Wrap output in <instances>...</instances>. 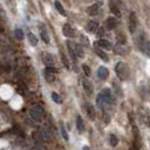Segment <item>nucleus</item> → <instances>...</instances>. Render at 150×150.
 <instances>
[{
	"mask_svg": "<svg viewBox=\"0 0 150 150\" xmlns=\"http://www.w3.org/2000/svg\"><path fill=\"white\" fill-rule=\"evenodd\" d=\"M96 103H97L98 107H100L102 110H105V108H107V106L111 105L112 103H114V98H113L111 89L104 88V89L102 90V91L98 94Z\"/></svg>",
	"mask_w": 150,
	"mask_h": 150,
	"instance_id": "1",
	"label": "nucleus"
},
{
	"mask_svg": "<svg viewBox=\"0 0 150 150\" xmlns=\"http://www.w3.org/2000/svg\"><path fill=\"white\" fill-rule=\"evenodd\" d=\"M115 72H116V76L119 77L120 80H128L130 78V68L124 63V62H119L115 67Z\"/></svg>",
	"mask_w": 150,
	"mask_h": 150,
	"instance_id": "2",
	"label": "nucleus"
},
{
	"mask_svg": "<svg viewBox=\"0 0 150 150\" xmlns=\"http://www.w3.org/2000/svg\"><path fill=\"white\" fill-rule=\"evenodd\" d=\"M110 10L112 11V14L116 17H121V4L120 0H110Z\"/></svg>",
	"mask_w": 150,
	"mask_h": 150,
	"instance_id": "3",
	"label": "nucleus"
},
{
	"mask_svg": "<svg viewBox=\"0 0 150 150\" xmlns=\"http://www.w3.org/2000/svg\"><path fill=\"white\" fill-rule=\"evenodd\" d=\"M137 27H138V18H137L135 13L132 11L129 16V30H130V33L133 34L137 30Z\"/></svg>",
	"mask_w": 150,
	"mask_h": 150,
	"instance_id": "4",
	"label": "nucleus"
},
{
	"mask_svg": "<svg viewBox=\"0 0 150 150\" xmlns=\"http://www.w3.org/2000/svg\"><path fill=\"white\" fill-rule=\"evenodd\" d=\"M30 116L35 121L40 122V121L43 120V117H44V111H43L40 106H36V107H34V108L30 111Z\"/></svg>",
	"mask_w": 150,
	"mask_h": 150,
	"instance_id": "5",
	"label": "nucleus"
},
{
	"mask_svg": "<svg viewBox=\"0 0 150 150\" xmlns=\"http://www.w3.org/2000/svg\"><path fill=\"white\" fill-rule=\"evenodd\" d=\"M120 25V21L116 17H108L105 21V27L107 30H115Z\"/></svg>",
	"mask_w": 150,
	"mask_h": 150,
	"instance_id": "6",
	"label": "nucleus"
},
{
	"mask_svg": "<svg viewBox=\"0 0 150 150\" xmlns=\"http://www.w3.org/2000/svg\"><path fill=\"white\" fill-rule=\"evenodd\" d=\"M62 32H63V35L67 38H75L76 35V30L70 24H64L62 27Z\"/></svg>",
	"mask_w": 150,
	"mask_h": 150,
	"instance_id": "7",
	"label": "nucleus"
},
{
	"mask_svg": "<svg viewBox=\"0 0 150 150\" xmlns=\"http://www.w3.org/2000/svg\"><path fill=\"white\" fill-rule=\"evenodd\" d=\"M96 46L97 47H99V49H102V50H112V44L107 41V40H99V41H97L96 43Z\"/></svg>",
	"mask_w": 150,
	"mask_h": 150,
	"instance_id": "8",
	"label": "nucleus"
},
{
	"mask_svg": "<svg viewBox=\"0 0 150 150\" xmlns=\"http://www.w3.org/2000/svg\"><path fill=\"white\" fill-rule=\"evenodd\" d=\"M83 87L87 95H93V93H94V86H93V83H90L88 79H83Z\"/></svg>",
	"mask_w": 150,
	"mask_h": 150,
	"instance_id": "9",
	"label": "nucleus"
},
{
	"mask_svg": "<svg viewBox=\"0 0 150 150\" xmlns=\"http://www.w3.org/2000/svg\"><path fill=\"white\" fill-rule=\"evenodd\" d=\"M108 75H110V72H108V69H107V68H105V67L98 68L97 76L100 80H106V79L108 78Z\"/></svg>",
	"mask_w": 150,
	"mask_h": 150,
	"instance_id": "10",
	"label": "nucleus"
},
{
	"mask_svg": "<svg viewBox=\"0 0 150 150\" xmlns=\"http://www.w3.org/2000/svg\"><path fill=\"white\" fill-rule=\"evenodd\" d=\"M114 51L116 54L120 55H127V53L129 52V47H127L124 44H117L114 46Z\"/></svg>",
	"mask_w": 150,
	"mask_h": 150,
	"instance_id": "11",
	"label": "nucleus"
},
{
	"mask_svg": "<svg viewBox=\"0 0 150 150\" xmlns=\"http://www.w3.org/2000/svg\"><path fill=\"white\" fill-rule=\"evenodd\" d=\"M87 30L89 32V33H96L97 30L99 28V26H98V23L96 21H90L88 24H87Z\"/></svg>",
	"mask_w": 150,
	"mask_h": 150,
	"instance_id": "12",
	"label": "nucleus"
},
{
	"mask_svg": "<svg viewBox=\"0 0 150 150\" xmlns=\"http://www.w3.org/2000/svg\"><path fill=\"white\" fill-rule=\"evenodd\" d=\"M94 50H95L96 54H97V55L100 58V59H102V60L105 61V62H107V61H108V57H107V54H106V53L104 52L102 49H99V47H97V46H95V49H94Z\"/></svg>",
	"mask_w": 150,
	"mask_h": 150,
	"instance_id": "13",
	"label": "nucleus"
},
{
	"mask_svg": "<svg viewBox=\"0 0 150 150\" xmlns=\"http://www.w3.org/2000/svg\"><path fill=\"white\" fill-rule=\"evenodd\" d=\"M76 125H77V129H78V131H79L80 133H83V131H85V123H83V119H81V116H80V115H78V116H77Z\"/></svg>",
	"mask_w": 150,
	"mask_h": 150,
	"instance_id": "14",
	"label": "nucleus"
},
{
	"mask_svg": "<svg viewBox=\"0 0 150 150\" xmlns=\"http://www.w3.org/2000/svg\"><path fill=\"white\" fill-rule=\"evenodd\" d=\"M99 11V5L98 4H95L93 6H90L88 9H87V13L89 14L90 16H96Z\"/></svg>",
	"mask_w": 150,
	"mask_h": 150,
	"instance_id": "15",
	"label": "nucleus"
},
{
	"mask_svg": "<svg viewBox=\"0 0 150 150\" xmlns=\"http://www.w3.org/2000/svg\"><path fill=\"white\" fill-rule=\"evenodd\" d=\"M67 45H68V50H69V53H70L71 58H72L74 60H76L77 57H76V53H75V43H72V42H67Z\"/></svg>",
	"mask_w": 150,
	"mask_h": 150,
	"instance_id": "16",
	"label": "nucleus"
},
{
	"mask_svg": "<svg viewBox=\"0 0 150 150\" xmlns=\"http://www.w3.org/2000/svg\"><path fill=\"white\" fill-rule=\"evenodd\" d=\"M86 111H87V115L89 116L90 120H94L95 119V110H94V107L89 104H87L86 105Z\"/></svg>",
	"mask_w": 150,
	"mask_h": 150,
	"instance_id": "17",
	"label": "nucleus"
},
{
	"mask_svg": "<svg viewBox=\"0 0 150 150\" xmlns=\"http://www.w3.org/2000/svg\"><path fill=\"white\" fill-rule=\"evenodd\" d=\"M27 38H28L30 43L33 45V46H36V45H38V38H36V35H34L32 32H28V33H27Z\"/></svg>",
	"mask_w": 150,
	"mask_h": 150,
	"instance_id": "18",
	"label": "nucleus"
},
{
	"mask_svg": "<svg viewBox=\"0 0 150 150\" xmlns=\"http://www.w3.org/2000/svg\"><path fill=\"white\" fill-rule=\"evenodd\" d=\"M75 53H76V57L78 58H83V47L81 45L79 44H75Z\"/></svg>",
	"mask_w": 150,
	"mask_h": 150,
	"instance_id": "19",
	"label": "nucleus"
},
{
	"mask_svg": "<svg viewBox=\"0 0 150 150\" xmlns=\"http://www.w3.org/2000/svg\"><path fill=\"white\" fill-rule=\"evenodd\" d=\"M44 61H45V63L47 64V67H52L53 66V58L49 54V53H45L44 54Z\"/></svg>",
	"mask_w": 150,
	"mask_h": 150,
	"instance_id": "20",
	"label": "nucleus"
},
{
	"mask_svg": "<svg viewBox=\"0 0 150 150\" xmlns=\"http://www.w3.org/2000/svg\"><path fill=\"white\" fill-rule=\"evenodd\" d=\"M54 6H55V8H57V10L60 13L62 16H66V10H64V8H63V6L61 5L59 1H55L54 2Z\"/></svg>",
	"mask_w": 150,
	"mask_h": 150,
	"instance_id": "21",
	"label": "nucleus"
},
{
	"mask_svg": "<svg viewBox=\"0 0 150 150\" xmlns=\"http://www.w3.org/2000/svg\"><path fill=\"white\" fill-rule=\"evenodd\" d=\"M110 143H111V146H112V147H116V146H117V143H119V139L116 138V135L115 134L110 135Z\"/></svg>",
	"mask_w": 150,
	"mask_h": 150,
	"instance_id": "22",
	"label": "nucleus"
},
{
	"mask_svg": "<svg viewBox=\"0 0 150 150\" xmlns=\"http://www.w3.org/2000/svg\"><path fill=\"white\" fill-rule=\"evenodd\" d=\"M41 38H42V40L44 41L46 44H49V43H50V38H49V35H47L46 30H41Z\"/></svg>",
	"mask_w": 150,
	"mask_h": 150,
	"instance_id": "23",
	"label": "nucleus"
},
{
	"mask_svg": "<svg viewBox=\"0 0 150 150\" xmlns=\"http://www.w3.org/2000/svg\"><path fill=\"white\" fill-rule=\"evenodd\" d=\"M52 99H53V102H55V103H58V104H61V103H62V99H61L60 95L57 94V93H52Z\"/></svg>",
	"mask_w": 150,
	"mask_h": 150,
	"instance_id": "24",
	"label": "nucleus"
},
{
	"mask_svg": "<svg viewBox=\"0 0 150 150\" xmlns=\"http://www.w3.org/2000/svg\"><path fill=\"white\" fill-rule=\"evenodd\" d=\"M15 35H16V38H18V40H23V38H24V33H23L22 28H16V30H15Z\"/></svg>",
	"mask_w": 150,
	"mask_h": 150,
	"instance_id": "25",
	"label": "nucleus"
},
{
	"mask_svg": "<svg viewBox=\"0 0 150 150\" xmlns=\"http://www.w3.org/2000/svg\"><path fill=\"white\" fill-rule=\"evenodd\" d=\"M143 51L147 53V54L150 53V41H148V42L144 44V49H143Z\"/></svg>",
	"mask_w": 150,
	"mask_h": 150,
	"instance_id": "26",
	"label": "nucleus"
},
{
	"mask_svg": "<svg viewBox=\"0 0 150 150\" xmlns=\"http://www.w3.org/2000/svg\"><path fill=\"white\" fill-rule=\"evenodd\" d=\"M61 132H62L63 138H64L66 140H68V139H69V137H68V133H67V131H66V129H64V127H62V128H61Z\"/></svg>",
	"mask_w": 150,
	"mask_h": 150,
	"instance_id": "27",
	"label": "nucleus"
},
{
	"mask_svg": "<svg viewBox=\"0 0 150 150\" xmlns=\"http://www.w3.org/2000/svg\"><path fill=\"white\" fill-rule=\"evenodd\" d=\"M83 71L86 72V75L87 76H90V69L88 66H86V64H83Z\"/></svg>",
	"mask_w": 150,
	"mask_h": 150,
	"instance_id": "28",
	"label": "nucleus"
},
{
	"mask_svg": "<svg viewBox=\"0 0 150 150\" xmlns=\"http://www.w3.org/2000/svg\"><path fill=\"white\" fill-rule=\"evenodd\" d=\"M130 150H139V144H138V142L134 140V142L132 143V147L130 148Z\"/></svg>",
	"mask_w": 150,
	"mask_h": 150,
	"instance_id": "29",
	"label": "nucleus"
},
{
	"mask_svg": "<svg viewBox=\"0 0 150 150\" xmlns=\"http://www.w3.org/2000/svg\"><path fill=\"white\" fill-rule=\"evenodd\" d=\"M98 33H97V36H99V38H100V36H102V35H103V34H104V30H103V28H98Z\"/></svg>",
	"mask_w": 150,
	"mask_h": 150,
	"instance_id": "30",
	"label": "nucleus"
},
{
	"mask_svg": "<svg viewBox=\"0 0 150 150\" xmlns=\"http://www.w3.org/2000/svg\"><path fill=\"white\" fill-rule=\"evenodd\" d=\"M83 150H90V149H89V147H88V146H85V147L83 148Z\"/></svg>",
	"mask_w": 150,
	"mask_h": 150,
	"instance_id": "31",
	"label": "nucleus"
}]
</instances>
